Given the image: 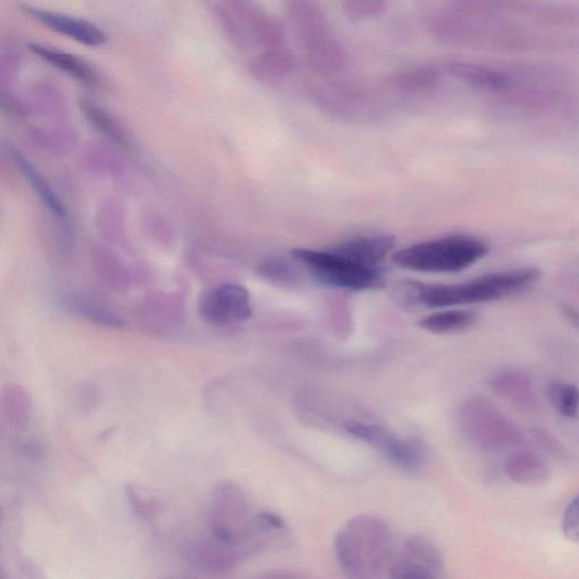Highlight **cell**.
<instances>
[{"mask_svg":"<svg viewBox=\"0 0 579 579\" xmlns=\"http://www.w3.org/2000/svg\"><path fill=\"white\" fill-rule=\"evenodd\" d=\"M386 6V0H343L342 9L349 19L365 21L383 14Z\"/></svg>","mask_w":579,"mask_h":579,"instance_id":"cb8c5ba5","label":"cell"},{"mask_svg":"<svg viewBox=\"0 0 579 579\" xmlns=\"http://www.w3.org/2000/svg\"><path fill=\"white\" fill-rule=\"evenodd\" d=\"M540 278L536 269L496 272L457 285L403 281L393 289L397 302L410 308H449L496 301L521 292Z\"/></svg>","mask_w":579,"mask_h":579,"instance_id":"7a4b0ae2","label":"cell"},{"mask_svg":"<svg viewBox=\"0 0 579 579\" xmlns=\"http://www.w3.org/2000/svg\"><path fill=\"white\" fill-rule=\"evenodd\" d=\"M79 109L86 120L108 140L121 148L128 147L129 141L126 130L118 119L105 108L98 106L94 101L82 99L79 100Z\"/></svg>","mask_w":579,"mask_h":579,"instance_id":"d6986e66","label":"cell"},{"mask_svg":"<svg viewBox=\"0 0 579 579\" xmlns=\"http://www.w3.org/2000/svg\"><path fill=\"white\" fill-rule=\"evenodd\" d=\"M487 250L481 239L454 235L398 250L393 255V261L403 269L419 274H459L481 260Z\"/></svg>","mask_w":579,"mask_h":579,"instance_id":"5b68a950","label":"cell"},{"mask_svg":"<svg viewBox=\"0 0 579 579\" xmlns=\"http://www.w3.org/2000/svg\"><path fill=\"white\" fill-rule=\"evenodd\" d=\"M30 51L44 63L90 88H104V75L85 60L39 42L29 44Z\"/></svg>","mask_w":579,"mask_h":579,"instance_id":"4fadbf2b","label":"cell"},{"mask_svg":"<svg viewBox=\"0 0 579 579\" xmlns=\"http://www.w3.org/2000/svg\"><path fill=\"white\" fill-rule=\"evenodd\" d=\"M20 9L42 26L86 47H100L107 42V33L93 22L30 6H21Z\"/></svg>","mask_w":579,"mask_h":579,"instance_id":"8fae6325","label":"cell"},{"mask_svg":"<svg viewBox=\"0 0 579 579\" xmlns=\"http://www.w3.org/2000/svg\"><path fill=\"white\" fill-rule=\"evenodd\" d=\"M9 153L42 202L47 205L53 214L61 218H65L67 216L65 206L47 182L43 180L42 175L15 149L9 148Z\"/></svg>","mask_w":579,"mask_h":579,"instance_id":"ffe728a7","label":"cell"},{"mask_svg":"<svg viewBox=\"0 0 579 579\" xmlns=\"http://www.w3.org/2000/svg\"><path fill=\"white\" fill-rule=\"evenodd\" d=\"M561 528L564 536L571 543H579V494L567 506Z\"/></svg>","mask_w":579,"mask_h":579,"instance_id":"d4e9b609","label":"cell"},{"mask_svg":"<svg viewBox=\"0 0 579 579\" xmlns=\"http://www.w3.org/2000/svg\"><path fill=\"white\" fill-rule=\"evenodd\" d=\"M213 536L221 544L230 545L234 542V534H233V532L229 528L225 527V526L214 527Z\"/></svg>","mask_w":579,"mask_h":579,"instance_id":"484cf974","label":"cell"},{"mask_svg":"<svg viewBox=\"0 0 579 579\" xmlns=\"http://www.w3.org/2000/svg\"><path fill=\"white\" fill-rule=\"evenodd\" d=\"M212 11L219 29L237 50L282 46L283 25L266 13L256 0H214Z\"/></svg>","mask_w":579,"mask_h":579,"instance_id":"277c9868","label":"cell"},{"mask_svg":"<svg viewBox=\"0 0 579 579\" xmlns=\"http://www.w3.org/2000/svg\"><path fill=\"white\" fill-rule=\"evenodd\" d=\"M395 237L388 235L350 239L333 247L332 251L364 266L378 267L395 247Z\"/></svg>","mask_w":579,"mask_h":579,"instance_id":"9a60e30c","label":"cell"},{"mask_svg":"<svg viewBox=\"0 0 579 579\" xmlns=\"http://www.w3.org/2000/svg\"><path fill=\"white\" fill-rule=\"evenodd\" d=\"M296 60L292 53L282 47L264 50L249 64L250 75L262 83L279 82L294 71Z\"/></svg>","mask_w":579,"mask_h":579,"instance_id":"2e32d148","label":"cell"},{"mask_svg":"<svg viewBox=\"0 0 579 579\" xmlns=\"http://www.w3.org/2000/svg\"><path fill=\"white\" fill-rule=\"evenodd\" d=\"M345 430L353 437L373 444L392 463L406 470H417L423 463V444L416 439H400L377 425L345 421Z\"/></svg>","mask_w":579,"mask_h":579,"instance_id":"9c48e42d","label":"cell"},{"mask_svg":"<svg viewBox=\"0 0 579 579\" xmlns=\"http://www.w3.org/2000/svg\"><path fill=\"white\" fill-rule=\"evenodd\" d=\"M390 549L387 525L371 516L355 517L335 539L339 565L352 578L376 577L386 567Z\"/></svg>","mask_w":579,"mask_h":579,"instance_id":"3957f363","label":"cell"},{"mask_svg":"<svg viewBox=\"0 0 579 579\" xmlns=\"http://www.w3.org/2000/svg\"><path fill=\"white\" fill-rule=\"evenodd\" d=\"M548 398L558 414L568 420L579 416V388L573 384L553 382L547 389Z\"/></svg>","mask_w":579,"mask_h":579,"instance_id":"44dd1931","label":"cell"},{"mask_svg":"<svg viewBox=\"0 0 579 579\" xmlns=\"http://www.w3.org/2000/svg\"><path fill=\"white\" fill-rule=\"evenodd\" d=\"M490 387L523 411H534L538 408V397L530 378L516 369L496 372L489 379Z\"/></svg>","mask_w":579,"mask_h":579,"instance_id":"5bb4252c","label":"cell"},{"mask_svg":"<svg viewBox=\"0 0 579 579\" xmlns=\"http://www.w3.org/2000/svg\"><path fill=\"white\" fill-rule=\"evenodd\" d=\"M476 321L478 317L472 310L451 309L426 317L419 326L433 334H454L470 330Z\"/></svg>","mask_w":579,"mask_h":579,"instance_id":"ac0fdd59","label":"cell"},{"mask_svg":"<svg viewBox=\"0 0 579 579\" xmlns=\"http://www.w3.org/2000/svg\"><path fill=\"white\" fill-rule=\"evenodd\" d=\"M429 28L444 43L486 52L519 54L579 47L577 34L496 14L450 9L431 17Z\"/></svg>","mask_w":579,"mask_h":579,"instance_id":"6da1fadb","label":"cell"},{"mask_svg":"<svg viewBox=\"0 0 579 579\" xmlns=\"http://www.w3.org/2000/svg\"><path fill=\"white\" fill-rule=\"evenodd\" d=\"M294 260L319 282L350 291H366L382 285L377 267L356 264L332 250L296 248Z\"/></svg>","mask_w":579,"mask_h":579,"instance_id":"ba28073f","label":"cell"},{"mask_svg":"<svg viewBox=\"0 0 579 579\" xmlns=\"http://www.w3.org/2000/svg\"><path fill=\"white\" fill-rule=\"evenodd\" d=\"M442 568L437 548L422 538H411L399 559L392 561L393 578H436Z\"/></svg>","mask_w":579,"mask_h":579,"instance_id":"7c38bea8","label":"cell"},{"mask_svg":"<svg viewBox=\"0 0 579 579\" xmlns=\"http://www.w3.org/2000/svg\"><path fill=\"white\" fill-rule=\"evenodd\" d=\"M288 15L301 42L308 67L322 76L342 71L344 52L314 0H290Z\"/></svg>","mask_w":579,"mask_h":579,"instance_id":"8992f818","label":"cell"},{"mask_svg":"<svg viewBox=\"0 0 579 579\" xmlns=\"http://www.w3.org/2000/svg\"><path fill=\"white\" fill-rule=\"evenodd\" d=\"M459 419L465 436L481 451L500 453L523 441L517 426L484 397L467 399L460 409Z\"/></svg>","mask_w":579,"mask_h":579,"instance_id":"52a82bcc","label":"cell"},{"mask_svg":"<svg viewBox=\"0 0 579 579\" xmlns=\"http://www.w3.org/2000/svg\"><path fill=\"white\" fill-rule=\"evenodd\" d=\"M505 472L513 482L523 485L544 483L551 474L548 463L530 452L513 455L505 465Z\"/></svg>","mask_w":579,"mask_h":579,"instance_id":"e0dca14e","label":"cell"},{"mask_svg":"<svg viewBox=\"0 0 579 579\" xmlns=\"http://www.w3.org/2000/svg\"><path fill=\"white\" fill-rule=\"evenodd\" d=\"M257 275L278 286L293 287L299 282L296 267L281 257L266 258L257 266Z\"/></svg>","mask_w":579,"mask_h":579,"instance_id":"603a6c76","label":"cell"},{"mask_svg":"<svg viewBox=\"0 0 579 579\" xmlns=\"http://www.w3.org/2000/svg\"><path fill=\"white\" fill-rule=\"evenodd\" d=\"M440 78V73L430 66H418L398 73L394 76V84L409 93L431 90Z\"/></svg>","mask_w":579,"mask_h":579,"instance_id":"7402d4cb","label":"cell"},{"mask_svg":"<svg viewBox=\"0 0 579 579\" xmlns=\"http://www.w3.org/2000/svg\"><path fill=\"white\" fill-rule=\"evenodd\" d=\"M203 320L214 326L247 321L253 315L249 291L240 285H224L205 293L200 301Z\"/></svg>","mask_w":579,"mask_h":579,"instance_id":"30bf717a","label":"cell"},{"mask_svg":"<svg viewBox=\"0 0 579 579\" xmlns=\"http://www.w3.org/2000/svg\"><path fill=\"white\" fill-rule=\"evenodd\" d=\"M562 314L573 328L579 330V311L577 309L566 304L562 307Z\"/></svg>","mask_w":579,"mask_h":579,"instance_id":"4316f807","label":"cell"}]
</instances>
